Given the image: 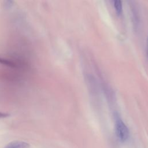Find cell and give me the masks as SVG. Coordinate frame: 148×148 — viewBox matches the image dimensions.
Listing matches in <instances>:
<instances>
[{"label":"cell","instance_id":"cell-1","mask_svg":"<svg viewBox=\"0 0 148 148\" xmlns=\"http://www.w3.org/2000/svg\"><path fill=\"white\" fill-rule=\"evenodd\" d=\"M115 128L117 136L121 142H124L128 140L130 136V131L128 128L121 119H117Z\"/></svg>","mask_w":148,"mask_h":148},{"label":"cell","instance_id":"cell-2","mask_svg":"<svg viewBox=\"0 0 148 148\" xmlns=\"http://www.w3.org/2000/svg\"><path fill=\"white\" fill-rule=\"evenodd\" d=\"M29 144L25 142L20 140H14L12 141L6 145H5L3 148H29Z\"/></svg>","mask_w":148,"mask_h":148},{"label":"cell","instance_id":"cell-3","mask_svg":"<svg viewBox=\"0 0 148 148\" xmlns=\"http://www.w3.org/2000/svg\"><path fill=\"white\" fill-rule=\"evenodd\" d=\"M114 6L117 14H120L122 12V2L120 0H115L114 1Z\"/></svg>","mask_w":148,"mask_h":148},{"label":"cell","instance_id":"cell-4","mask_svg":"<svg viewBox=\"0 0 148 148\" xmlns=\"http://www.w3.org/2000/svg\"><path fill=\"white\" fill-rule=\"evenodd\" d=\"M0 63L2 64L3 65L10 66H14V64L12 61H10L6 59H5V58H1V57H0Z\"/></svg>","mask_w":148,"mask_h":148},{"label":"cell","instance_id":"cell-5","mask_svg":"<svg viewBox=\"0 0 148 148\" xmlns=\"http://www.w3.org/2000/svg\"><path fill=\"white\" fill-rule=\"evenodd\" d=\"M13 1H5V6L8 8H10L13 5Z\"/></svg>","mask_w":148,"mask_h":148},{"label":"cell","instance_id":"cell-6","mask_svg":"<svg viewBox=\"0 0 148 148\" xmlns=\"http://www.w3.org/2000/svg\"><path fill=\"white\" fill-rule=\"evenodd\" d=\"M8 116H9V114L0 112V118H4V117H6Z\"/></svg>","mask_w":148,"mask_h":148},{"label":"cell","instance_id":"cell-7","mask_svg":"<svg viewBox=\"0 0 148 148\" xmlns=\"http://www.w3.org/2000/svg\"><path fill=\"white\" fill-rule=\"evenodd\" d=\"M146 54L148 58V36L147 38V42H146Z\"/></svg>","mask_w":148,"mask_h":148}]
</instances>
